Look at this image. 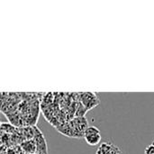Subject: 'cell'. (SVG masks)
I'll list each match as a JSON object with an SVG mask.
<instances>
[{
  "mask_svg": "<svg viewBox=\"0 0 154 154\" xmlns=\"http://www.w3.org/2000/svg\"><path fill=\"white\" fill-rule=\"evenodd\" d=\"M100 134V131L98 130V128L96 126H88L84 132V137L92 135V134Z\"/></svg>",
  "mask_w": 154,
  "mask_h": 154,
  "instance_id": "cell-5",
  "label": "cell"
},
{
  "mask_svg": "<svg viewBox=\"0 0 154 154\" xmlns=\"http://www.w3.org/2000/svg\"><path fill=\"white\" fill-rule=\"evenodd\" d=\"M144 154H154V145L151 144L148 147H146L145 151H144Z\"/></svg>",
  "mask_w": 154,
  "mask_h": 154,
  "instance_id": "cell-7",
  "label": "cell"
},
{
  "mask_svg": "<svg viewBox=\"0 0 154 154\" xmlns=\"http://www.w3.org/2000/svg\"><path fill=\"white\" fill-rule=\"evenodd\" d=\"M87 143L90 146H95L97 144H98L101 141V134H92V135H88V136H85L84 137Z\"/></svg>",
  "mask_w": 154,
  "mask_h": 154,
  "instance_id": "cell-4",
  "label": "cell"
},
{
  "mask_svg": "<svg viewBox=\"0 0 154 154\" xmlns=\"http://www.w3.org/2000/svg\"><path fill=\"white\" fill-rule=\"evenodd\" d=\"M21 148L23 151L27 154H35L37 152V147L34 140H29V141H23L21 143Z\"/></svg>",
  "mask_w": 154,
  "mask_h": 154,
  "instance_id": "cell-3",
  "label": "cell"
},
{
  "mask_svg": "<svg viewBox=\"0 0 154 154\" xmlns=\"http://www.w3.org/2000/svg\"><path fill=\"white\" fill-rule=\"evenodd\" d=\"M79 98L81 104L86 107L87 110H90L99 104V100L97 97V96L90 92L79 93Z\"/></svg>",
  "mask_w": 154,
  "mask_h": 154,
  "instance_id": "cell-1",
  "label": "cell"
},
{
  "mask_svg": "<svg viewBox=\"0 0 154 154\" xmlns=\"http://www.w3.org/2000/svg\"><path fill=\"white\" fill-rule=\"evenodd\" d=\"M34 132H35L34 142L36 143L38 154H48L47 145H46V142H45L43 134H42V132L37 127H34Z\"/></svg>",
  "mask_w": 154,
  "mask_h": 154,
  "instance_id": "cell-2",
  "label": "cell"
},
{
  "mask_svg": "<svg viewBox=\"0 0 154 154\" xmlns=\"http://www.w3.org/2000/svg\"><path fill=\"white\" fill-rule=\"evenodd\" d=\"M43 104L45 106H49L51 105V101H52V93H47V95L44 96L43 97Z\"/></svg>",
  "mask_w": 154,
  "mask_h": 154,
  "instance_id": "cell-6",
  "label": "cell"
}]
</instances>
